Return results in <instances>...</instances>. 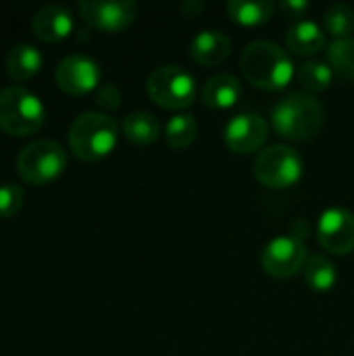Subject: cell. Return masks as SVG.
<instances>
[{
  "mask_svg": "<svg viewBox=\"0 0 354 356\" xmlns=\"http://www.w3.org/2000/svg\"><path fill=\"white\" fill-rule=\"evenodd\" d=\"M196 136H198V121L194 115L175 113L173 117H169L165 125V140L171 148L184 150L196 140Z\"/></svg>",
  "mask_w": 354,
  "mask_h": 356,
  "instance_id": "obj_20",
  "label": "cell"
},
{
  "mask_svg": "<svg viewBox=\"0 0 354 356\" xmlns=\"http://www.w3.org/2000/svg\"><path fill=\"white\" fill-rule=\"evenodd\" d=\"M307 259H309L307 246L300 238L277 236L265 246L261 263H263V269L271 277L286 280V277H294L298 271H303Z\"/></svg>",
  "mask_w": 354,
  "mask_h": 356,
  "instance_id": "obj_8",
  "label": "cell"
},
{
  "mask_svg": "<svg viewBox=\"0 0 354 356\" xmlns=\"http://www.w3.org/2000/svg\"><path fill=\"white\" fill-rule=\"evenodd\" d=\"M232 40L219 29H202L190 42V56L200 65H219L230 56Z\"/></svg>",
  "mask_w": 354,
  "mask_h": 356,
  "instance_id": "obj_14",
  "label": "cell"
},
{
  "mask_svg": "<svg viewBox=\"0 0 354 356\" xmlns=\"http://www.w3.org/2000/svg\"><path fill=\"white\" fill-rule=\"evenodd\" d=\"M56 86L71 96H81L98 88L100 67L94 58L86 54H69L54 69Z\"/></svg>",
  "mask_w": 354,
  "mask_h": 356,
  "instance_id": "obj_11",
  "label": "cell"
},
{
  "mask_svg": "<svg viewBox=\"0 0 354 356\" xmlns=\"http://www.w3.org/2000/svg\"><path fill=\"white\" fill-rule=\"evenodd\" d=\"M148 96L163 108H186L196 100L198 86L190 71L179 65H161L146 79Z\"/></svg>",
  "mask_w": 354,
  "mask_h": 356,
  "instance_id": "obj_5",
  "label": "cell"
},
{
  "mask_svg": "<svg viewBox=\"0 0 354 356\" xmlns=\"http://www.w3.org/2000/svg\"><path fill=\"white\" fill-rule=\"evenodd\" d=\"M46 119L42 100L21 86H10L0 92V129L15 138L35 134Z\"/></svg>",
  "mask_w": 354,
  "mask_h": 356,
  "instance_id": "obj_4",
  "label": "cell"
},
{
  "mask_svg": "<svg viewBox=\"0 0 354 356\" xmlns=\"http://www.w3.org/2000/svg\"><path fill=\"white\" fill-rule=\"evenodd\" d=\"M96 102L104 111H115L121 104V90L115 83H102L96 90Z\"/></svg>",
  "mask_w": 354,
  "mask_h": 356,
  "instance_id": "obj_26",
  "label": "cell"
},
{
  "mask_svg": "<svg viewBox=\"0 0 354 356\" xmlns=\"http://www.w3.org/2000/svg\"><path fill=\"white\" fill-rule=\"evenodd\" d=\"M271 123L277 136L303 142L319 134L323 125V106L313 94L292 92L273 106Z\"/></svg>",
  "mask_w": 354,
  "mask_h": 356,
  "instance_id": "obj_3",
  "label": "cell"
},
{
  "mask_svg": "<svg viewBox=\"0 0 354 356\" xmlns=\"http://www.w3.org/2000/svg\"><path fill=\"white\" fill-rule=\"evenodd\" d=\"M73 15L71 10H67L65 6L61 4H48V6H42L33 19H31V29L33 33L44 40V42H61L65 40L71 31H73Z\"/></svg>",
  "mask_w": 354,
  "mask_h": 356,
  "instance_id": "obj_13",
  "label": "cell"
},
{
  "mask_svg": "<svg viewBox=\"0 0 354 356\" xmlns=\"http://www.w3.org/2000/svg\"><path fill=\"white\" fill-rule=\"evenodd\" d=\"M269 134L265 117L257 113H240L225 125V144L238 154H250L259 150Z\"/></svg>",
  "mask_w": 354,
  "mask_h": 356,
  "instance_id": "obj_12",
  "label": "cell"
},
{
  "mask_svg": "<svg viewBox=\"0 0 354 356\" xmlns=\"http://www.w3.org/2000/svg\"><path fill=\"white\" fill-rule=\"evenodd\" d=\"M23 207V190L15 184H0V219L15 217Z\"/></svg>",
  "mask_w": 354,
  "mask_h": 356,
  "instance_id": "obj_25",
  "label": "cell"
},
{
  "mask_svg": "<svg viewBox=\"0 0 354 356\" xmlns=\"http://www.w3.org/2000/svg\"><path fill=\"white\" fill-rule=\"evenodd\" d=\"M202 8H204V2H200V0H186V2H182V13L186 17H194Z\"/></svg>",
  "mask_w": 354,
  "mask_h": 356,
  "instance_id": "obj_28",
  "label": "cell"
},
{
  "mask_svg": "<svg viewBox=\"0 0 354 356\" xmlns=\"http://www.w3.org/2000/svg\"><path fill=\"white\" fill-rule=\"evenodd\" d=\"M242 73L263 90H284L294 77L292 56L271 40H255L240 54Z\"/></svg>",
  "mask_w": 354,
  "mask_h": 356,
  "instance_id": "obj_1",
  "label": "cell"
},
{
  "mask_svg": "<svg viewBox=\"0 0 354 356\" xmlns=\"http://www.w3.org/2000/svg\"><path fill=\"white\" fill-rule=\"evenodd\" d=\"M242 86L232 73H215L202 83L200 98L211 108H230L238 102Z\"/></svg>",
  "mask_w": 354,
  "mask_h": 356,
  "instance_id": "obj_15",
  "label": "cell"
},
{
  "mask_svg": "<svg viewBox=\"0 0 354 356\" xmlns=\"http://www.w3.org/2000/svg\"><path fill=\"white\" fill-rule=\"evenodd\" d=\"M81 19L100 31H121L138 17V4L134 0H81Z\"/></svg>",
  "mask_w": 354,
  "mask_h": 356,
  "instance_id": "obj_9",
  "label": "cell"
},
{
  "mask_svg": "<svg viewBox=\"0 0 354 356\" xmlns=\"http://www.w3.org/2000/svg\"><path fill=\"white\" fill-rule=\"evenodd\" d=\"M67 154L54 140H35L21 148L17 156V171L23 181L31 186H46L63 175Z\"/></svg>",
  "mask_w": 354,
  "mask_h": 356,
  "instance_id": "obj_6",
  "label": "cell"
},
{
  "mask_svg": "<svg viewBox=\"0 0 354 356\" xmlns=\"http://www.w3.org/2000/svg\"><path fill=\"white\" fill-rule=\"evenodd\" d=\"M255 177L267 188H290L305 173V161L288 144H271L259 152L252 165Z\"/></svg>",
  "mask_w": 354,
  "mask_h": 356,
  "instance_id": "obj_7",
  "label": "cell"
},
{
  "mask_svg": "<svg viewBox=\"0 0 354 356\" xmlns=\"http://www.w3.org/2000/svg\"><path fill=\"white\" fill-rule=\"evenodd\" d=\"M227 13L236 23L261 25L273 17L275 4L271 0H230Z\"/></svg>",
  "mask_w": 354,
  "mask_h": 356,
  "instance_id": "obj_19",
  "label": "cell"
},
{
  "mask_svg": "<svg viewBox=\"0 0 354 356\" xmlns=\"http://www.w3.org/2000/svg\"><path fill=\"white\" fill-rule=\"evenodd\" d=\"M123 134L127 136L129 142L140 144V146H148V144L159 140L161 123H159V119L152 113L136 111V113H129L123 119Z\"/></svg>",
  "mask_w": 354,
  "mask_h": 356,
  "instance_id": "obj_18",
  "label": "cell"
},
{
  "mask_svg": "<svg viewBox=\"0 0 354 356\" xmlns=\"http://www.w3.org/2000/svg\"><path fill=\"white\" fill-rule=\"evenodd\" d=\"M325 27L328 31L334 35V40L338 38H351L354 31V10L351 4L346 2H336L332 4L325 15H323Z\"/></svg>",
  "mask_w": 354,
  "mask_h": 356,
  "instance_id": "obj_24",
  "label": "cell"
},
{
  "mask_svg": "<svg viewBox=\"0 0 354 356\" xmlns=\"http://www.w3.org/2000/svg\"><path fill=\"white\" fill-rule=\"evenodd\" d=\"M317 240L332 254L354 250V213L344 207H332L317 221Z\"/></svg>",
  "mask_w": 354,
  "mask_h": 356,
  "instance_id": "obj_10",
  "label": "cell"
},
{
  "mask_svg": "<svg viewBox=\"0 0 354 356\" xmlns=\"http://www.w3.org/2000/svg\"><path fill=\"white\" fill-rule=\"evenodd\" d=\"M67 140L71 152L79 161L94 163L113 152L119 142V125L106 113L88 111L73 119Z\"/></svg>",
  "mask_w": 354,
  "mask_h": 356,
  "instance_id": "obj_2",
  "label": "cell"
},
{
  "mask_svg": "<svg viewBox=\"0 0 354 356\" xmlns=\"http://www.w3.org/2000/svg\"><path fill=\"white\" fill-rule=\"evenodd\" d=\"M328 63L332 71L344 79L354 81V38H338L328 46Z\"/></svg>",
  "mask_w": 354,
  "mask_h": 356,
  "instance_id": "obj_22",
  "label": "cell"
},
{
  "mask_svg": "<svg viewBox=\"0 0 354 356\" xmlns=\"http://www.w3.org/2000/svg\"><path fill=\"white\" fill-rule=\"evenodd\" d=\"M332 77H334V71L330 63H323V60H307L298 69V81L303 83V90L307 94H317V92L328 90L332 83Z\"/></svg>",
  "mask_w": 354,
  "mask_h": 356,
  "instance_id": "obj_23",
  "label": "cell"
},
{
  "mask_svg": "<svg viewBox=\"0 0 354 356\" xmlns=\"http://www.w3.org/2000/svg\"><path fill=\"white\" fill-rule=\"evenodd\" d=\"M286 42L290 50H294L296 54L311 56L325 46V33L313 19H298L290 25Z\"/></svg>",
  "mask_w": 354,
  "mask_h": 356,
  "instance_id": "obj_16",
  "label": "cell"
},
{
  "mask_svg": "<svg viewBox=\"0 0 354 356\" xmlns=\"http://www.w3.org/2000/svg\"><path fill=\"white\" fill-rule=\"evenodd\" d=\"M305 280L309 284V288L317 290V292H325V290H332L334 284L338 282V271H336V265L323 257V254H311L305 263Z\"/></svg>",
  "mask_w": 354,
  "mask_h": 356,
  "instance_id": "obj_21",
  "label": "cell"
},
{
  "mask_svg": "<svg viewBox=\"0 0 354 356\" xmlns=\"http://www.w3.org/2000/svg\"><path fill=\"white\" fill-rule=\"evenodd\" d=\"M44 56L31 44H17L6 54V73L15 81H27L42 69Z\"/></svg>",
  "mask_w": 354,
  "mask_h": 356,
  "instance_id": "obj_17",
  "label": "cell"
},
{
  "mask_svg": "<svg viewBox=\"0 0 354 356\" xmlns=\"http://www.w3.org/2000/svg\"><path fill=\"white\" fill-rule=\"evenodd\" d=\"M280 8L288 15V17H294L296 21L303 19V15L311 8L309 0H284L280 2Z\"/></svg>",
  "mask_w": 354,
  "mask_h": 356,
  "instance_id": "obj_27",
  "label": "cell"
}]
</instances>
